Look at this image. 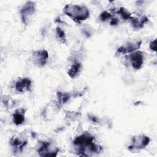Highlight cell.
Masks as SVG:
<instances>
[{"label": "cell", "instance_id": "obj_1", "mask_svg": "<svg viewBox=\"0 0 157 157\" xmlns=\"http://www.w3.org/2000/svg\"><path fill=\"white\" fill-rule=\"evenodd\" d=\"M63 12L76 23H80L81 21L85 20L90 16L89 10L85 6L67 4L64 7Z\"/></svg>", "mask_w": 157, "mask_h": 157}, {"label": "cell", "instance_id": "obj_2", "mask_svg": "<svg viewBox=\"0 0 157 157\" xmlns=\"http://www.w3.org/2000/svg\"><path fill=\"white\" fill-rule=\"evenodd\" d=\"M35 12V4L33 1H28L21 8L20 14L22 21L24 24L28 25L31 17Z\"/></svg>", "mask_w": 157, "mask_h": 157}, {"label": "cell", "instance_id": "obj_3", "mask_svg": "<svg viewBox=\"0 0 157 157\" xmlns=\"http://www.w3.org/2000/svg\"><path fill=\"white\" fill-rule=\"evenodd\" d=\"M48 58V53L45 50L35 51L31 57L33 63L39 67H42L45 65Z\"/></svg>", "mask_w": 157, "mask_h": 157}, {"label": "cell", "instance_id": "obj_4", "mask_svg": "<svg viewBox=\"0 0 157 157\" xmlns=\"http://www.w3.org/2000/svg\"><path fill=\"white\" fill-rule=\"evenodd\" d=\"M150 138L148 136L140 135L132 137V144L129 146V150L133 151L134 150H140L145 148L148 145L150 142Z\"/></svg>", "mask_w": 157, "mask_h": 157}, {"label": "cell", "instance_id": "obj_5", "mask_svg": "<svg viewBox=\"0 0 157 157\" xmlns=\"http://www.w3.org/2000/svg\"><path fill=\"white\" fill-rule=\"evenodd\" d=\"M131 61L132 67L134 69H139L141 68L144 62V54L141 51H137L132 52L129 56Z\"/></svg>", "mask_w": 157, "mask_h": 157}, {"label": "cell", "instance_id": "obj_6", "mask_svg": "<svg viewBox=\"0 0 157 157\" xmlns=\"http://www.w3.org/2000/svg\"><path fill=\"white\" fill-rule=\"evenodd\" d=\"M142 44V41H136L128 42L126 45H122L117 49V52L123 54L134 52L135 50L139 49Z\"/></svg>", "mask_w": 157, "mask_h": 157}, {"label": "cell", "instance_id": "obj_7", "mask_svg": "<svg viewBox=\"0 0 157 157\" xmlns=\"http://www.w3.org/2000/svg\"><path fill=\"white\" fill-rule=\"evenodd\" d=\"M94 137L89 133H84L75 138L73 143L74 145L80 147H83L93 142Z\"/></svg>", "mask_w": 157, "mask_h": 157}, {"label": "cell", "instance_id": "obj_8", "mask_svg": "<svg viewBox=\"0 0 157 157\" xmlns=\"http://www.w3.org/2000/svg\"><path fill=\"white\" fill-rule=\"evenodd\" d=\"M31 81L28 78H24L18 81L15 84V89L20 93L29 91L31 90Z\"/></svg>", "mask_w": 157, "mask_h": 157}, {"label": "cell", "instance_id": "obj_9", "mask_svg": "<svg viewBox=\"0 0 157 157\" xmlns=\"http://www.w3.org/2000/svg\"><path fill=\"white\" fill-rule=\"evenodd\" d=\"M133 28L135 29H140L144 27V25L148 21V18L145 15H139L136 17H131L130 18Z\"/></svg>", "mask_w": 157, "mask_h": 157}, {"label": "cell", "instance_id": "obj_10", "mask_svg": "<svg viewBox=\"0 0 157 157\" xmlns=\"http://www.w3.org/2000/svg\"><path fill=\"white\" fill-rule=\"evenodd\" d=\"M25 110L23 109H17L15 111V113H14L13 116V123L16 125H19L22 124L25 121Z\"/></svg>", "mask_w": 157, "mask_h": 157}, {"label": "cell", "instance_id": "obj_11", "mask_svg": "<svg viewBox=\"0 0 157 157\" xmlns=\"http://www.w3.org/2000/svg\"><path fill=\"white\" fill-rule=\"evenodd\" d=\"M81 66H82L80 63L75 62L67 72L69 76L72 78L76 77L81 70Z\"/></svg>", "mask_w": 157, "mask_h": 157}, {"label": "cell", "instance_id": "obj_12", "mask_svg": "<svg viewBox=\"0 0 157 157\" xmlns=\"http://www.w3.org/2000/svg\"><path fill=\"white\" fill-rule=\"evenodd\" d=\"M10 144L12 146L19 151H21L23 147L26 144V142H21L17 138L12 139L10 140Z\"/></svg>", "mask_w": 157, "mask_h": 157}, {"label": "cell", "instance_id": "obj_13", "mask_svg": "<svg viewBox=\"0 0 157 157\" xmlns=\"http://www.w3.org/2000/svg\"><path fill=\"white\" fill-rule=\"evenodd\" d=\"M116 13H118V14H119V15L121 16V17L123 19H124V20H129V19H130L131 17V13H130L127 9H126L125 8L122 7H120V8H119V9L117 10Z\"/></svg>", "mask_w": 157, "mask_h": 157}, {"label": "cell", "instance_id": "obj_14", "mask_svg": "<svg viewBox=\"0 0 157 157\" xmlns=\"http://www.w3.org/2000/svg\"><path fill=\"white\" fill-rule=\"evenodd\" d=\"M57 97L58 99V102L59 104H65L70 98V94L67 93H57Z\"/></svg>", "mask_w": 157, "mask_h": 157}, {"label": "cell", "instance_id": "obj_15", "mask_svg": "<svg viewBox=\"0 0 157 157\" xmlns=\"http://www.w3.org/2000/svg\"><path fill=\"white\" fill-rule=\"evenodd\" d=\"M56 37L63 44H65L66 41V34L64 31L61 29L59 27H57L56 28Z\"/></svg>", "mask_w": 157, "mask_h": 157}, {"label": "cell", "instance_id": "obj_16", "mask_svg": "<svg viewBox=\"0 0 157 157\" xmlns=\"http://www.w3.org/2000/svg\"><path fill=\"white\" fill-rule=\"evenodd\" d=\"M112 15L110 13H109L107 11H104L100 15V19L102 21H105L109 19H112Z\"/></svg>", "mask_w": 157, "mask_h": 157}, {"label": "cell", "instance_id": "obj_17", "mask_svg": "<svg viewBox=\"0 0 157 157\" xmlns=\"http://www.w3.org/2000/svg\"><path fill=\"white\" fill-rule=\"evenodd\" d=\"M150 48L155 52L156 51V39H154L150 44Z\"/></svg>", "mask_w": 157, "mask_h": 157}, {"label": "cell", "instance_id": "obj_18", "mask_svg": "<svg viewBox=\"0 0 157 157\" xmlns=\"http://www.w3.org/2000/svg\"><path fill=\"white\" fill-rule=\"evenodd\" d=\"M118 23V20L116 18H112L110 22V24L111 25H117Z\"/></svg>", "mask_w": 157, "mask_h": 157}]
</instances>
